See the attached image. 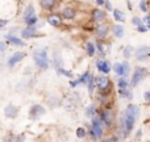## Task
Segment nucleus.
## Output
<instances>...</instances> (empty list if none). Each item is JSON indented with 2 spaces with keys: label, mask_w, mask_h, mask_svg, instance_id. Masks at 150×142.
I'll return each mask as SVG.
<instances>
[{
  "label": "nucleus",
  "mask_w": 150,
  "mask_h": 142,
  "mask_svg": "<svg viewBox=\"0 0 150 142\" xmlns=\"http://www.w3.org/2000/svg\"><path fill=\"white\" fill-rule=\"evenodd\" d=\"M136 117L132 116L130 113H128L127 111H124L120 116V128H121V137H125L127 134H129L132 132V129L134 128Z\"/></svg>",
  "instance_id": "1"
},
{
  "label": "nucleus",
  "mask_w": 150,
  "mask_h": 142,
  "mask_svg": "<svg viewBox=\"0 0 150 142\" xmlns=\"http://www.w3.org/2000/svg\"><path fill=\"white\" fill-rule=\"evenodd\" d=\"M104 126H105V125L103 124V121H101L100 117H98V116L92 117V125H91V130H90L91 138H92V140H95V141L103 138Z\"/></svg>",
  "instance_id": "2"
},
{
  "label": "nucleus",
  "mask_w": 150,
  "mask_h": 142,
  "mask_svg": "<svg viewBox=\"0 0 150 142\" xmlns=\"http://www.w3.org/2000/svg\"><path fill=\"white\" fill-rule=\"evenodd\" d=\"M33 59L36 62L37 67L41 70H46L49 67V58H47V52L46 50H36L33 53Z\"/></svg>",
  "instance_id": "3"
},
{
  "label": "nucleus",
  "mask_w": 150,
  "mask_h": 142,
  "mask_svg": "<svg viewBox=\"0 0 150 142\" xmlns=\"http://www.w3.org/2000/svg\"><path fill=\"white\" fill-rule=\"evenodd\" d=\"M148 75V69L145 67H136L134 72H133V76H132V80H130V85L132 87H136L138 83L141 82L142 79H145V76Z\"/></svg>",
  "instance_id": "4"
},
{
  "label": "nucleus",
  "mask_w": 150,
  "mask_h": 142,
  "mask_svg": "<svg viewBox=\"0 0 150 142\" xmlns=\"http://www.w3.org/2000/svg\"><path fill=\"white\" fill-rule=\"evenodd\" d=\"M95 84L101 92H104V91L107 92L109 90V87H111V80L108 79L107 75H100V76L95 78Z\"/></svg>",
  "instance_id": "5"
},
{
  "label": "nucleus",
  "mask_w": 150,
  "mask_h": 142,
  "mask_svg": "<svg viewBox=\"0 0 150 142\" xmlns=\"http://www.w3.org/2000/svg\"><path fill=\"white\" fill-rule=\"evenodd\" d=\"M100 119L105 126L111 128L112 125H113V121H115V114L111 109H103V111L100 112Z\"/></svg>",
  "instance_id": "6"
},
{
  "label": "nucleus",
  "mask_w": 150,
  "mask_h": 142,
  "mask_svg": "<svg viewBox=\"0 0 150 142\" xmlns=\"http://www.w3.org/2000/svg\"><path fill=\"white\" fill-rule=\"evenodd\" d=\"M45 112L46 111H45L44 107L40 105V104H36V105H33L30 109H29V117H30L32 120H37L41 116H44Z\"/></svg>",
  "instance_id": "7"
},
{
  "label": "nucleus",
  "mask_w": 150,
  "mask_h": 142,
  "mask_svg": "<svg viewBox=\"0 0 150 142\" xmlns=\"http://www.w3.org/2000/svg\"><path fill=\"white\" fill-rule=\"evenodd\" d=\"M109 25L108 24H99L95 28V34L99 37V38H105L109 34Z\"/></svg>",
  "instance_id": "8"
},
{
  "label": "nucleus",
  "mask_w": 150,
  "mask_h": 142,
  "mask_svg": "<svg viewBox=\"0 0 150 142\" xmlns=\"http://www.w3.org/2000/svg\"><path fill=\"white\" fill-rule=\"evenodd\" d=\"M149 55H150V47H148V46H141V47H138L137 52H136V58H137L138 61H145Z\"/></svg>",
  "instance_id": "9"
},
{
  "label": "nucleus",
  "mask_w": 150,
  "mask_h": 142,
  "mask_svg": "<svg viewBox=\"0 0 150 142\" xmlns=\"http://www.w3.org/2000/svg\"><path fill=\"white\" fill-rule=\"evenodd\" d=\"M92 20L96 21V23H101V21L107 20V15L103 9H99V8H95L92 11Z\"/></svg>",
  "instance_id": "10"
},
{
  "label": "nucleus",
  "mask_w": 150,
  "mask_h": 142,
  "mask_svg": "<svg viewBox=\"0 0 150 142\" xmlns=\"http://www.w3.org/2000/svg\"><path fill=\"white\" fill-rule=\"evenodd\" d=\"M96 69H98L100 72H103L104 75H107L109 71H111V65H109L108 61L100 59V61H98V62H96Z\"/></svg>",
  "instance_id": "11"
},
{
  "label": "nucleus",
  "mask_w": 150,
  "mask_h": 142,
  "mask_svg": "<svg viewBox=\"0 0 150 142\" xmlns=\"http://www.w3.org/2000/svg\"><path fill=\"white\" fill-rule=\"evenodd\" d=\"M21 36L24 38H32V37H37L38 33H37V28L36 26H28V28L23 29L21 30Z\"/></svg>",
  "instance_id": "12"
},
{
  "label": "nucleus",
  "mask_w": 150,
  "mask_h": 142,
  "mask_svg": "<svg viewBox=\"0 0 150 142\" xmlns=\"http://www.w3.org/2000/svg\"><path fill=\"white\" fill-rule=\"evenodd\" d=\"M24 58V53H20V52H16L11 55V58L8 59V66L9 67H15V65L17 62H21V59Z\"/></svg>",
  "instance_id": "13"
},
{
  "label": "nucleus",
  "mask_w": 150,
  "mask_h": 142,
  "mask_svg": "<svg viewBox=\"0 0 150 142\" xmlns=\"http://www.w3.org/2000/svg\"><path fill=\"white\" fill-rule=\"evenodd\" d=\"M75 13H76V11H75L74 7L62 8V16H63V18H66V20H73L75 17Z\"/></svg>",
  "instance_id": "14"
},
{
  "label": "nucleus",
  "mask_w": 150,
  "mask_h": 142,
  "mask_svg": "<svg viewBox=\"0 0 150 142\" xmlns=\"http://www.w3.org/2000/svg\"><path fill=\"white\" fill-rule=\"evenodd\" d=\"M17 111H18V109L16 108L13 104H9V105L5 107L4 114H5V117H8V119H15V117L17 116Z\"/></svg>",
  "instance_id": "15"
},
{
  "label": "nucleus",
  "mask_w": 150,
  "mask_h": 142,
  "mask_svg": "<svg viewBox=\"0 0 150 142\" xmlns=\"http://www.w3.org/2000/svg\"><path fill=\"white\" fill-rule=\"evenodd\" d=\"M46 20H47V23L53 26H59L61 24H62V18H61V16L55 15V13H50V15L47 16Z\"/></svg>",
  "instance_id": "16"
},
{
  "label": "nucleus",
  "mask_w": 150,
  "mask_h": 142,
  "mask_svg": "<svg viewBox=\"0 0 150 142\" xmlns=\"http://www.w3.org/2000/svg\"><path fill=\"white\" fill-rule=\"evenodd\" d=\"M62 55H61L59 52H55L54 55H53V66H54V69L57 71L62 70V67H61V65H62Z\"/></svg>",
  "instance_id": "17"
},
{
  "label": "nucleus",
  "mask_w": 150,
  "mask_h": 142,
  "mask_svg": "<svg viewBox=\"0 0 150 142\" xmlns=\"http://www.w3.org/2000/svg\"><path fill=\"white\" fill-rule=\"evenodd\" d=\"M5 38H7V41L9 42L11 45H16V46H24V45H25L24 41H21L20 38H17V37H15V36H11V34H7Z\"/></svg>",
  "instance_id": "18"
},
{
  "label": "nucleus",
  "mask_w": 150,
  "mask_h": 142,
  "mask_svg": "<svg viewBox=\"0 0 150 142\" xmlns=\"http://www.w3.org/2000/svg\"><path fill=\"white\" fill-rule=\"evenodd\" d=\"M125 111L128 112V113H130L132 116H134L136 119H138V114H140V108H138L136 104H129V105L127 107V109Z\"/></svg>",
  "instance_id": "19"
},
{
  "label": "nucleus",
  "mask_w": 150,
  "mask_h": 142,
  "mask_svg": "<svg viewBox=\"0 0 150 142\" xmlns=\"http://www.w3.org/2000/svg\"><path fill=\"white\" fill-rule=\"evenodd\" d=\"M40 5H41L45 11H53L54 9V7L57 5V3L53 1V0H44V1L40 3Z\"/></svg>",
  "instance_id": "20"
},
{
  "label": "nucleus",
  "mask_w": 150,
  "mask_h": 142,
  "mask_svg": "<svg viewBox=\"0 0 150 142\" xmlns=\"http://www.w3.org/2000/svg\"><path fill=\"white\" fill-rule=\"evenodd\" d=\"M84 49L87 50V53H88V55H90V57H93V55H95L96 49H95V45H93L92 42H86V44H84Z\"/></svg>",
  "instance_id": "21"
},
{
  "label": "nucleus",
  "mask_w": 150,
  "mask_h": 142,
  "mask_svg": "<svg viewBox=\"0 0 150 142\" xmlns=\"http://www.w3.org/2000/svg\"><path fill=\"white\" fill-rule=\"evenodd\" d=\"M113 17H115V20L119 21V23H124V21H125L124 12H121L120 9H115L113 11Z\"/></svg>",
  "instance_id": "22"
},
{
  "label": "nucleus",
  "mask_w": 150,
  "mask_h": 142,
  "mask_svg": "<svg viewBox=\"0 0 150 142\" xmlns=\"http://www.w3.org/2000/svg\"><path fill=\"white\" fill-rule=\"evenodd\" d=\"M34 8L33 7H28L25 11H24V15H23V17H24V21L25 20H28V18H30V17H34Z\"/></svg>",
  "instance_id": "23"
},
{
  "label": "nucleus",
  "mask_w": 150,
  "mask_h": 142,
  "mask_svg": "<svg viewBox=\"0 0 150 142\" xmlns=\"http://www.w3.org/2000/svg\"><path fill=\"white\" fill-rule=\"evenodd\" d=\"M119 93H120V96L121 97H124V99H132L133 97V95H132V91L129 90V88H122V90H119Z\"/></svg>",
  "instance_id": "24"
},
{
  "label": "nucleus",
  "mask_w": 150,
  "mask_h": 142,
  "mask_svg": "<svg viewBox=\"0 0 150 142\" xmlns=\"http://www.w3.org/2000/svg\"><path fill=\"white\" fill-rule=\"evenodd\" d=\"M113 34L117 37V38H121L124 36V28L121 25H115L113 26Z\"/></svg>",
  "instance_id": "25"
},
{
  "label": "nucleus",
  "mask_w": 150,
  "mask_h": 142,
  "mask_svg": "<svg viewBox=\"0 0 150 142\" xmlns=\"http://www.w3.org/2000/svg\"><path fill=\"white\" fill-rule=\"evenodd\" d=\"M117 87H119V90H122V88H129V82H128L127 78H120L119 82H117Z\"/></svg>",
  "instance_id": "26"
},
{
  "label": "nucleus",
  "mask_w": 150,
  "mask_h": 142,
  "mask_svg": "<svg viewBox=\"0 0 150 142\" xmlns=\"http://www.w3.org/2000/svg\"><path fill=\"white\" fill-rule=\"evenodd\" d=\"M90 78H91V72L90 71H86L84 74H83L82 76L79 78L80 84H88V82H90Z\"/></svg>",
  "instance_id": "27"
},
{
  "label": "nucleus",
  "mask_w": 150,
  "mask_h": 142,
  "mask_svg": "<svg viewBox=\"0 0 150 142\" xmlns=\"http://www.w3.org/2000/svg\"><path fill=\"white\" fill-rule=\"evenodd\" d=\"M113 70H115V72H116V75L124 78V66H122V63H116L115 67H113Z\"/></svg>",
  "instance_id": "28"
},
{
  "label": "nucleus",
  "mask_w": 150,
  "mask_h": 142,
  "mask_svg": "<svg viewBox=\"0 0 150 142\" xmlns=\"http://www.w3.org/2000/svg\"><path fill=\"white\" fill-rule=\"evenodd\" d=\"M86 113H87V116L88 117H95L96 116V108H95V105H91V107H88L87 109H86Z\"/></svg>",
  "instance_id": "29"
},
{
  "label": "nucleus",
  "mask_w": 150,
  "mask_h": 142,
  "mask_svg": "<svg viewBox=\"0 0 150 142\" xmlns=\"http://www.w3.org/2000/svg\"><path fill=\"white\" fill-rule=\"evenodd\" d=\"M25 23L28 26H36V24L38 23V18L34 16V17H30V18H28V20H25Z\"/></svg>",
  "instance_id": "30"
},
{
  "label": "nucleus",
  "mask_w": 150,
  "mask_h": 142,
  "mask_svg": "<svg viewBox=\"0 0 150 142\" xmlns=\"http://www.w3.org/2000/svg\"><path fill=\"white\" fill-rule=\"evenodd\" d=\"M132 53H133V47H132V46H127V47L124 49V53H122V55H124V57L128 59V58L132 55Z\"/></svg>",
  "instance_id": "31"
},
{
  "label": "nucleus",
  "mask_w": 150,
  "mask_h": 142,
  "mask_svg": "<svg viewBox=\"0 0 150 142\" xmlns=\"http://www.w3.org/2000/svg\"><path fill=\"white\" fill-rule=\"evenodd\" d=\"M76 137L78 138H84L86 137V129L83 126H80V128L76 129Z\"/></svg>",
  "instance_id": "32"
},
{
  "label": "nucleus",
  "mask_w": 150,
  "mask_h": 142,
  "mask_svg": "<svg viewBox=\"0 0 150 142\" xmlns=\"http://www.w3.org/2000/svg\"><path fill=\"white\" fill-rule=\"evenodd\" d=\"M122 66H124V78H127L128 76V74H129V70H130V67H129V63L125 61V62H122Z\"/></svg>",
  "instance_id": "33"
},
{
  "label": "nucleus",
  "mask_w": 150,
  "mask_h": 142,
  "mask_svg": "<svg viewBox=\"0 0 150 142\" xmlns=\"http://www.w3.org/2000/svg\"><path fill=\"white\" fill-rule=\"evenodd\" d=\"M132 23L134 24L137 28H140V26H142V20H141L140 17H133L132 18Z\"/></svg>",
  "instance_id": "34"
},
{
  "label": "nucleus",
  "mask_w": 150,
  "mask_h": 142,
  "mask_svg": "<svg viewBox=\"0 0 150 142\" xmlns=\"http://www.w3.org/2000/svg\"><path fill=\"white\" fill-rule=\"evenodd\" d=\"M148 8H149V3L148 1H141L140 3V9L142 12H148Z\"/></svg>",
  "instance_id": "35"
},
{
  "label": "nucleus",
  "mask_w": 150,
  "mask_h": 142,
  "mask_svg": "<svg viewBox=\"0 0 150 142\" xmlns=\"http://www.w3.org/2000/svg\"><path fill=\"white\" fill-rule=\"evenodd\" d=\"M96 47H98V50H99V52H100V54H101V55H104V54H105V50H104L103 42H101V41H99L98 44H96Z\"/></svg>",
  "instance_id": "36"
},
{
  "label": "nucleus",
  "mask_w": 150,
  "mask_h": 142,
  "mask_svg": "<svg viewBox=\"0 0 150 142\" xmlns=\"http://www.w3.org/2000/svg\"><path fill=\"white\" fill-rule=\"evenodd\" d=\"M58 72H59V74H62V75H66V76H69V78H73V76H74L73 72H71V71H67V70H65V69L59 70Z\"/></svg>",
  "instance_id": "37"
},
{
  "label": "nucleus",
  "mask_w": 150,
  "mask_h": 142,
  "mask_svg": "<svg viewBox=\"0 0 150 142\" xmlns=\"http://www.w3.org/2000/svg\"><path fill=\"white\" fill-rule=\"evenodd\" d=\"M144 23H145L146 26L150 29V15H146L145 17H144Z\"/></svg>",
  "instance_id": "38"
},
{
  "label": "nucleus",
  "mask_w": 150,
  "mask_h": 142,
  "mask_svg": "<svg viewBox=\"0 0 150 142\" xmlns=\"http://www.w3.org/2000/svg\"><path fill=\"white\" fill-rule=\"evenodd\" d=\"M78 84H80V82H79V79H76V80H71L70 82V87H76Z\"/></svg>",
  "instance_id": "39"
},
{
  "label": "nucleus",
  "mask_w": 150,
  "mask_h": 142,
  "mask_svg": "<svg viewBox=\"0 0 150 142\" xmlns=\"http://www.w3.org/2000/svg\"><path fill=\"white\" fill-rule=\"evenodd\" d=\"M105 8H107V11H115L113 8H112V3L111 1H105Z\"/></svg>",
  "instance_id": "40"
},
{
  "label": "nucleus",
  "mask_w": 150,
  "mask_h": 142,
  "mask_svg": "<svg viewBox=\"0 0 150 142\" xmlns=\"http://www.w3.org/2000/svg\"><path fill=\"white\" fill-rule=\"evenodd\" d=\"M144 99H145L148 103H150V91H146V92L144 93Z\"/></svg>",
  "instance_id": "41"
},
{
  "label": "nucleus",
  "mask_w": 150,
  "mask_h": 142,
  "mask_svg": "<svg viewBox=\"0 0 150 142\" xmlns=\"http://www.w3.org/2000/svg\"><path fill=\"white\" fill-rule=\"evenodd\" d=\"M138 29V32H140V33H145L146 30H148V26H140V28H137Z\"/></svg>",
  "instance_id": "42"
},
{
  "label": "nucleus",
  "mask_w": 150,
  "mask_h": 142,
  "mask_svg": "<svg viewBox=\"0 0 150 142\" xmlns=\"http://www.w3.org/2000/svg\"><path fill=\"white\" fill-rule=\"evenodd\" d=\"M0 50H1L3 53L5 52V44H4V42H0Z\"/></svg>",
  "instance_id": "43"
},
{
  "label": "nucleus",
  "mask_w": 150,
  "mask_h": 142,
  "mask_svg": "<svg viewBox=\"0 0 150 142\" xmlns=\"http://www.w3.org/2000/svg\"><path fill=\"white\" fill-rule=\"evenodd\" d=\"M5 24H7V20H4V18H1V20H0V26H4Z\"/></svg>",
  "instance_id": "44"
},
{
  "label": "nucleus",
  "mask_w": 150,
  "mask_h": 142,
  "mask_svg": "<svg viewBox=\"0 0 150 142\" xmlns=\"http://www.w3.org/2000/svg\"><path fill=\"white\" fill-rule=\"evenodd\" d=\"M96 4H98V5H104V4H105V1H101V0H98V1H96Z\"/></svg>",
  "instance_id": "45"
},
{
  "label": "nucleus",
  "mask_w": 150,
  "mask_h": 142,
  "mask_svg": "<svg viewBox=\"0 0 150 142\" xmlns=\"http://www.w3.org/2000/svg\"><path fill=\"white\" fill-rule=\"evenodd\" d=\"M128 7H129V9L132 11V3H130V1H128Z\"/></svg>",
  "instance_id": "46"
}]
</instances>
